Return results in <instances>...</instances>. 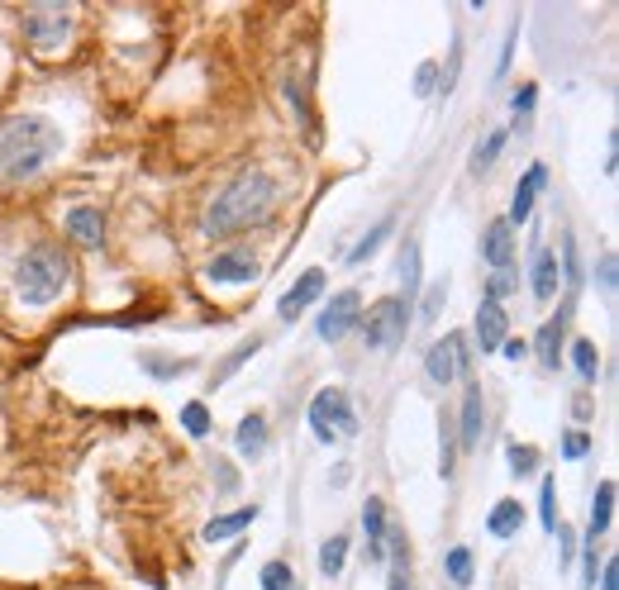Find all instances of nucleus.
<instances>
[{
  "mask_svg": "<svg viewBox=\"0 0 619 590\" xmlns=\"http://www.w3.org/2000/svg\"><path fill=\"white\" fill-rule=\"evenodd\" d=\"M62 153V130L43 115L0 120V182H29Z\"/></svg>",
  "mask_w": 619,
  "mask_h": 590,
  "instance_id": "f257e3e1",
  "label": "nucleus"
},
{
  "mask_svg": "<svg viewBox=\"0 0 619 590\" xmlns=\"http://www.w3.org/2000/svg\"><path fill=\"white\" fill-rule=\"evenodd\" d=\"M272 205H277V182L267 177V172H244L234 186H225L210 200V210H205L200 229L210 234V238L244 234L252 225H262V219L272 215Z\"/></svg>",
  "mask_w": 619,
  "mask_h": 590,
  "instance_id": "f03ea898",
  "label": "nucleus"
},
{
  "mask_svg": "<svg viewBox=\"0 0 619 590\" xmlns=\"http://www.w3.org/2000/svg\"><path fill=\"white\" fill-rule=\"evenodd\" d=\"M68 277H72V262L62 258V248L53 244H39L24 252L20 262V296L29 300V306H48V300H58L62 291H68Z\"/></svg>",
  "mask_w": 619,
  "mask_h": 590,
  "instance_id": "7ed1b4c3",
  "label": "nucleus"
},
{
  "mask_svg": "<svg viewBox=\"0 0 619 590\" xmlns=\"http://www.w3.org/2000/svg\"><path fill=\"white\" fill-rule=\"evenodd\" d=\"M310 428H314V438H320V443H339L348 434H358V414H353V405H348V395L339 386L314 391V401H310Z\"/></svg>",
  "mask_w": 619,
  "mask_h": 590,
  "instance_id": "20e7f679",
  "label": "nucleus"
},
{
  "mask_svg": "<svg viewBox=\"0 0 619 590\" xmlns=\"http://www.w3.org/2000/svg\"><path fill=\"white\" fill-rule=\"evenodd\" d=\"M368 343L381 348V353H391V348H401L405 343V333H410V300L401 296H386V300H376L372 314H368Z\"/></svg>",
  "mask_w": 619,
  "mask_h": 590,
  "instance_id": "39448f33",
  "label": "nucleus"
},
{
  "mask_svg": "<svg viewBox=\"0 0 619 590\" xmlns=\"http://www.w3.org/2000/svg\"><path fill=\"white\" fill-rule=\"evenodd\" d=\"M358 314H362L358 291H339V296H333L329 306H324V314H320V324H314V329H320V339H324V343H339L343 333L358 324Z\"/></svg>",
  "mask_w": 619,
  "mask_h": 590,
  "instance_id": "423d86ee",
  "label": "nucleus"
},
{
  "mask_svg": "<svg viewBox=\"0 0 619 590\" xmlns=\"http://www.w3.org/2000/svg\"><path fill=\"white\" fill-rule=\"evenodd\" d=\"M505 339H510V319H505L501 300H482V310H476V348L482 353H501Z\"/></svg>",
  "mask_w": 619,
  "mask_h": 590,
  "instance_id": "0eeeda50",
  "label": "nucleus"
},
{
  "mask_svg": "<svg viewBox=\"0 0 619 590\" xmlns=\"http://www.w3.org/2000/svg\"><path fill=\"white\" fill-rule=\"evenodd\" d=\"M320 291H324V272H320V267H314V272H306V277H300V281L291 286V291L281 296V306H277V314L286 319V324H296V319L306 314V310L314 306V300H320Z\"/></svg>",
  "mask_w": 619,
  "mask_h": 590,
  "instance_id": "6e6552de",
  "label": "nucleus"
},
{
  "mask_svg": "<svg viewBox=\"0 0 619 590\" xmlns=\"http://www.w3.org/2000/svg\"><path fill=\"white\" fill-rule=\"evenodd\" d=\"M205 277L219 286H248L258 277V262H252V252H219V258H210V267H205Z\"/></svg>",
  "mask_w": 619,
  "mask_h": 590,
  "instance_id": "1a4fd4ad",
  "label": "nucleus"
},
{
  "mask_svg": "<svg viewBox=\"0 0 619 590\" xmlns=\"http://www.w3.org/2000/svg\"><path fill=\"white\" fill-rule=\"evenodd\" d=\"M544 182H548V172H544V163H534L529 172H524V182H519V190H515V200H510V219L505 225H524L529 219V210H534V200H538V190H544Z\"/></svg>",
  "mask_w": 619,
  "mask_h": 590,
  "instance_id": "9d476101",
  "label": "nucleus"
},
{
  "mask_svg": "<svg viewBox=\"0 0 619 590\" xmlns=\"http://www.w3.org/2000/svg\"><path fill=\"white\" fill-rule=\"evenodd\" d=\"M68 234H72L82 248H101V238H105L101 210H95V205H76V210L68 215Z\"/></svg>",
  "mask_w": 619,
  "mask_h": 590,
  "instance_id": "9b49d317",
  "label": "nucleus"
},
{
  "mask_svg": "<svg viewBox=\"0 0 619 590\" xmlns=\"http://www.w3.org/2000/svg\"><path fill=\"white\" fill-rule=\"evenodd\" d=\"M510 238H515V229L505 225V219H491L486 225V238H482V258L496 267V272H505L510 267Z\"/></svg>",
  "mask_w": 619,
  "mask_h": 590,
  "instance_id": "f8f14e48",
  "label": "nucleus"
},
{
  "mask_svg": "<svg viewBox=\"0 0 619 590\" xmlns=\"http://www.w3.org/2000/svg\"><path fill=\"white\" fill-rule=\"evenodd\" d=\"M362 534H368V557L381 562L386 557V509H381V500L362 505Z\"/></svg>",
  "mask_w": 619,
  "mask_h": 590,
  "instance_id": "ddd939ff",
  "label": "nucleus"
},
{
  "mask_svg": "<svg viewBox=\"0 0 619 590\" xmlns=\"http://www.w3.org/2000/svg\"><path fill=\"white\" fill-rule=\"evenodd\" d=\"M558 281H563L558 258H553L548 248H538L534 252V296L538 300H553V296H558Z\"/></svg>",
  "mask_w": 619,
  "mask_h": 590,
  "instance_id": "4468645a",
  "label": "nucleus"
},
{
  "mask_svg": "<svg viewBox=\"0 0 619 590\" xmlns=\"http://www.w3.org/2000/svg\"><path fill=\"white\" fill-rule=\"evenodd\" d=\"M252 519H258V505H248V509H234V515H219V519H210V524H205V544H225V538L244 534Z\"/></svg>",
  "mask_w": 619,
  "mask_h": 590,
  "instance_id": "2eb2a0df",
  "label": "nucleus"
},
{
  "mask_svg": "<svg viewBox=\"0 0 619 590\" xmlns=\"http://www.w3.org/2000/svg\"><path fill=\"white\" fill-rule=\"evenodd\" d=\"M482 428H486L482 391L467 386V395H463V448H476V443H482Z\"/></svg>",
  "mask_w": 619,
  "mask_h": 590,
  "instance_id": "dca6fc26",
  "label": "nucleus"
},
{
  "mask_svg": "<svg viewBox=\"0 0 619 590\" xmlns=\"http://www.w3.org/2000/svg\"><path fill=\"white\" fill-rule=\"evenodd\" d=\"M68 20H72V10H29V29H34L39 43H58L68 34Z\"/></svg>",
  "mask_w": 619,
  "mask_h": 590,
  "instance_id": "f3484780",
  "label": "nucleus"
},
{
  "mask_svg": "<svg viewBox=\"0 0 619 590\" xmlns=\"http://www.w3.org/2000/svg\"><path fill=\"white\" fill-rule=\"evenodd\" d=\"M519 524H524V505H519V500H501V505L486 515V529L496 534V538H515Z\"/></svg>",
  "mask_w": 619,
  "mask_h": 590,
  "instance_id": "a211bd4d",
  "label": "nucleus"
},
{
  "mask_svg": "<svg viewBox=\"0 0 619 590\" xmlns=\"http://www.w3.org/2000/svg\"><path fill=\"white\" fill-rule=\"evenodd\" d=\"M424 372H429V381H434V386H448V381L457 376V362H453V348H448V339L429 348V358H424Z\"/></svg>",
  "mask_w": 619,
  "mask_h": 590,
  "instance_id": "6ab92c4d",
  "label": "nucleus"
},
{
  "mask_svg": "<svg viewBox=\"0 0 619 590\" xmlns=\"http://www.w3.org/2000/svg\"><path fill=\"white\" fill-rule=\"evenodd\" d=\"M610 519H615V482H600L591 500V544L610 529Z\"/></svg>",
  "mask_w": 619,
  "mask_h": 590,
  "instance_id": "aec40b11",
  "label": "nucleus"
},
{
  "mask_svg": "<svg viewBox=\"0 0 619 590\" xmlns=\"http://www.w3.org/2000/svg\"><path fill=\"white\" fill-rule=\"evenodd\" d=\"M234 438H238V453H244V457H258L267 448V420H262V414H248V420L238 424Z\"/></svg>",
  "mask_w": 619,
  "mask_h": 590,
  "instance_id": "412c9836",
  "label": "nucleus"
},
{
  "mask_svg": "<svg viewBox=\"0 0 619 590\" xmlns=\"http://www.w3.org/2000/svg\"><path fill=\"white\" fill-rule=\"evenodd\" d=\"M563 324H567V310L553 319V324H544V333H538V358H544V366H558V339H563Z\"/></svg>",
  "mask_w": 619,
  "mask_h": 590,
  "instance_id": "4be33fe9",
  "label": "nucleus"
},
{
  "mask_svg": "<svg viewBox=\"0 0 619 590\" xmlns=\"http://www.w3.org/2000/svg\"><path fill=\"white\" fill-rule=\"evenodd\" d=\"M391 229H395V219H386V225H376L368 238H362V244L353 248V252H348V262H353V267H362V262H368L372 258V252L381 248V244H386V238H391Z\"/></svg>",
  "mask_w": 619,
  "mask_h": 590,
  "instance_id": "5701e85b",
  "label": "nucleus"
},
{
  "mask_svg": "<svg viewBox=\"0 0 619 590\" xmlns=\"http://www.w3.org/2000/svg\"><path fill=\"white\" fill-rule=\"evenodd\" d=\"M571 362H577L581 381H596V376H600V353H596V343L577 339V343H571Z\"/></svg>",
  "mask_w": 619,
  "mask_h": 590,
  "instance_id": "b1692460",
  "label": "nucleus"
},
{
  "mask_svg": "<svg viewBox=\"0 0 619 590\" xmlns=\"http://www.w3.org/2000/svg\"><path fill=\"white\" fill-rule=\"evenodd\" d=\"M538 519H544L548 534L558 529V482L553 476H544V490H538Z\"/></svg>",
  "mask_w": 619,
  "mask_h": 590,
  "instance_id": "393cba45",
  "label": "nucleus"
},
{
  "mask_svg": "<svg viewBox=\"0 0 619 590\" xmlns=\"http://www.w3.org/2000/svg\"><path fill=\"white\" fill-rule=\"evenodd\" d=\"M501 148H505V130H496V134H486V143H476L472 172H491V167H496V157H501Z\"/></svg>",
  "mask_w": 619,
  "mask_h": 590,
  "instance_id": "a878e982",
  "label": "nucleus"
},
{
  "mask_svg": "<svg viewBox=\"0 0 619 590\" xmlns=\"http://www.w3.org/2000/svg\"><path fill=\"white\" fill-rule=\"evenodd\" d=\"M401 286H405L401 300L415 296V286H420V244H405V252H401Z\"/></svg>",
  "mask_w": 619,
  "mask_h": 590,
  "instance_id": "bb28decb",
  "label": "nucleus"
},
{
  "mask_svg": "<svg viewBox=\"0 0 619 590\" xmlns=\"http://www.w3.org/2000/svg\"><path fill=\"white\" fill-rule=\"evenodd\" d=\"M182 428H186L190 438H205V434H210V410H205L200 401H190V405L182 410Z\"/></svg>",
  "mask_w": 619,
  "mask_h": 590,
  "instance_id": "cd10ccee",
  "label": "nucleus"
},
{
  "mask_svg": "<svg viewBox=\"0 0 619 590\" xmlns=\"http://www.w3.org/2000/svg\"><path fill=\"white\" fill-rule=\"evenodd\" d=\"M343 557H348V538H329V544L320 548V571H324V577H339Z\"/></svg>",
  "mask_w": 619,
  "mask_h": 590,
  "instance_id": "c85d7f7f",
  "label": "nucleus"
},
{
  "mask_svg": "<svg viewBox=\"0 0 619 590\" xmlns=\"http://www.w3.org/2000/svg\"><path fill=\"white\" fill-rule=\"evenodd\" d=\"M505 457H510V472L515 476H534L538 472V453L529 448V443H510V453H505Z\"/></svg>",
  "mask_w": 619,
  "mask_h": 590,
  "instance_id": "c756f323",
  "label": "nucleus"
},
{
  "mask_svg": "<svg viewBox=\"0 0 619 590\" xmlns=\"http://www.w3.org/2000/svg\"><path fill=\"white\" fill-rule=\"evenodd\" d=\"M296 586V577H291V567L286 562H267L262 567V590H291Z\"/></svg>",
  "mask_w": 619,
  "mask_h": 590,
  "instance_id": "7c9ffc66",
  "label": "nucleus"
},
{
  "mask_svg": "<svg viewBox=\"0 0 619 590\" xmlns=\"http://www.w3.org/2000/svg\"><path fill=\"white\" fill-rule=\"evenodd\" d=\"M448 577H453L457 586L472 581V552H467V548H453V552H448Z\"/></svg>",
  "mask_w": 619,
  "mask_h": 590,
  "instance_id": "2f4dec72",
  "label": "nucleus"
},
{
  "mask_svg": "<svg viewBox=\"0 0 619 590\" xmlns=\"http://www.w3.org/2000/svg\"><path fill=\"white\" fill-rule=\"evenodd\" d=\"M443 300H448V281H434L424 291V319H434L439 310H443Z\"/></svg>",
  "mask_w": 619,
  "mask_h": 590,
  "instance_id": "473e14b6",
  "label": "nucleus"
},
{
  "mask_svg": "<svg viewBox=\"0 0 619 590\" xmlns=\"http://www.w3.org/2000/svg\"><path fill=\"white\" fill-rule=\"evenodd\" d=\"M563 453H567L571 462H577V457H586V453H591V438H586V434H577V428H571V434L563 438Z\"/></svg>",
  "mask_w": 619,
  "mask_h": 590,
  "instance_id": "72a5a7b5",
  "label": "nucleus"
},
{
  "mask_svg": "<svg viewBox=\"0 0 619 590\" xmlns=\"http://www.w3.org/2000/svg\"><path fill=\"white\" fill-rule=\"evenodd\" d=\"M515 39H519V20L510 24V34H505V43H501V62H496V72H501V76L510 72V58H515Z\"/></svg>",
  "mask_w": 619,
  "mask_h": 590,
  "instance_id": "f704fd0d",
  "label": "nucleus"
},
{
  "mask_svg": "<svg viewBox=\"0 0 619 590\" xmlns=\"http://www.w3.org/2000/svg\"><path fill=\"white\" fill-rule=\"evenodd\" d=\"M434 86H439V68H434V62H424L420 76H415V91H420V95H429Z\"/></svg>",
  "mask_w": 619,
  "mask_h": 590,
  "instance_id": "c9c22d12",
  "label": "nucleus"
},
{
  "mask_svg": "<svg viewBox=\"0 0 619 590\" xmlns=\"http://www.w3.org/2000/svg\"><path fill=\"white\" fill-rule=\"evenodd\" d=\"M534 101H538V91H534V86H524V91H515V115H519V120H529V110H534Z\"/></svg>",
  "mask_w": 619,
  "mask_h": 590,
  "instance_id": "e433bc0d",
  "label": "nucleus"
},
{
  "mask_svg": "<svg viewBox=\"0 0 619 590\" xmlns=\"http://www.w3.org/2000/svg\"><path fill=\"white\" fill-rule=\"evenodd\" d=\"M258 348H262V343H258V339H252V343H244V348H238V353H234V358H229V362H225V372H219V376H229V372H234V366H244V362H248V358H252V353H258Z\"/></svg>",
  "mask_w": 619,
  "mask_h": 590,
  "instance_id": "4c0bfd02",
  "label": "nucleus"
},
{
  "mask_svg": "<svg viewBox=\"0 0 619 590\" xmlns=\"http://www.w3.org/2000/svg\"><path fill=\"white\" fill-rule=\"evenodd\" d=\"M501 353L510 358V362H519L524 353H529V343H524V339H505V343H501Z\"/></svg>",
  "mask_w": 619,
  "mask_h": 590,
  "instance_id": "58836bf2",
  "label": "nucleus"
},
{
  "mask_svg": "<svg viewBox=\"0 0 619 590\" xmlns=\"http://www.w3.org/2000/svg\"><path fill=\"white\" fill-rule=\"evenodd\" d=\"M615 562H606V571H600V590H619V577H615Z\"/></svg>",
  "mask_w": 619,
  "mask_h": 590,
  "instance_id": "ea45409f",
  "label": "nucleus"
},
{
  "mask_svg": "<svg viewBox=\"0 0 619 590\" xmlns=\"http://www.w3.org/2000/svg\"><path fill=\"white\" fill-rule=\"evenodd\" d=\"M596 577H600V571H596V548H591V552H586V571H581V581H586V586H596Z\"/></svg>",
  "mask_w": 619,
  "mask_h": 590,
  "instance_id": "a19ab883",
  "label": "nucleus"
},
{
  "mask_svg": "<svg viewBox=\"0 0 619 590\" xmlns=\"http://www.w3.org/2000/svg\"><path fill=\"white\" fill-rule=\"evenodd\" d=\"M600 281H606V286H615V262H610V258L600 262Z\"/></svg>",
  "mask_w": 619,
  "mask_h": 590,
  "instance_id": "79ce46f5",
  "label": "nucleus"
}]
</instances>
